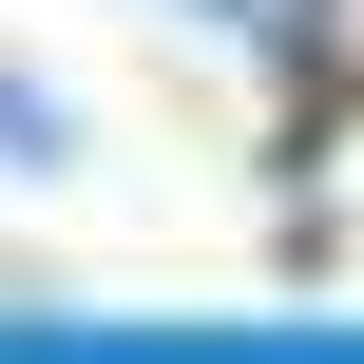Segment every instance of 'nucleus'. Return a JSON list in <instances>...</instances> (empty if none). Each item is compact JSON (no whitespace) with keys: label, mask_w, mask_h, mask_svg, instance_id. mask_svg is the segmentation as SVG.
Segmentation results:
<instances>
[{"label":"nucleus","mask_w":364,"mask_h":364,"mask_svg":"<svg viewBox=\"0 0 364 364\" xmlns=\"http://www.w3.org/2000/svg\"><path fill=\"white\" fill-rule=\"evenodd\" d=\"M0 154H19V173H58V154H77V115H58V96H38L19 58H0Z\"/></svg>","instance_id":"f257e3e1"}]
</instances>
